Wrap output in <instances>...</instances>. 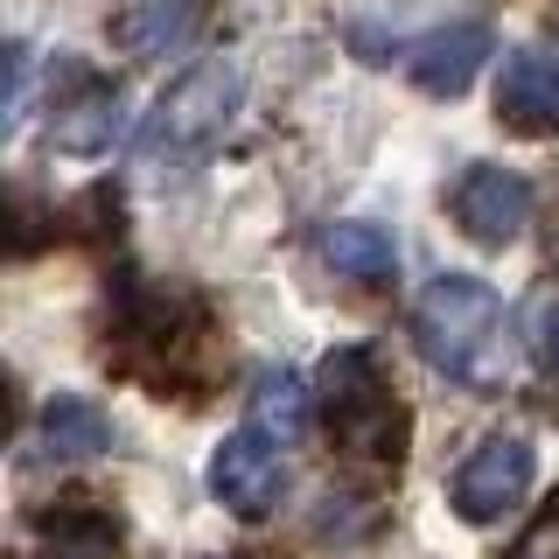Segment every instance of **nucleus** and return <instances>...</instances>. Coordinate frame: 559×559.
Masks as SVG:
<instances>
[{
  "mask_svg": "<svg viewBox=\"0 0 559 559\" xmlns=\"http://www.w3.org/2000/svg\"><path fill=\"white\" fill-rule=\"evenodd\" d=\"M524 349L546 378H559V287H538L524 301Z\"/></svg>",
  "mask_w": 559,
  "mask_h": 559,
  "instance_id": "2eb2a0df",
  "label": "nucleus"
},
{
  "mask_svg": "<svg viewBox=\"0 0 559 559\" xmlns=\"http://www.w3.org/2000/svg\"><path fill=\"white\" fill-rule=\"evenodd\" d=\"M49 559H112L119 552V518L98 503H57V511H35Z\"/></svg>",
  "mask_w": 559,
  "mask_h": 559,
  "instance_id": "ddd939ff",
  "label": "nucleus"
},
{
  "mask_svg": "<svg viewBox=\"0 0 559 559\" xmlns=\"http://www.w3.org/2000/svg\"><path fill=\"white\" fill-rule=\"evenodd\" d=\"M280 441H266L259 427H238L224 433L217 454H210V497L224 503L238 524H266L287 497V462H280Z\"/></svg>",
  "mask_w": 559,
  "mask_h": 559,
  "instance_id": "0eeeda50",
  "label": "nucleus"
},
{
  "mask_svg": "<svg viewBox=\"0 0 559 559\" xmlns=\"http://www.w3.org/2000/svg\"><path fill=\"white\" fill-rule=\"evenodd\" d=\"M413 343L454 384H497L503 364V301L489 280L468 273H441L419 287L413 301Z\"/></svg>",
  "mask_w": 559,
  "mask_h": 559,
  "instance_id": "f03ea898",
  "label": "nucleus"
},
{
  "mask_svg": "<svg viewBox=\"0 0 559 559\" xmlns=\"http://www.w3.org/2000/svg\"><path fill=\"white\" fill-rule=\"evenodd\" d=\"M322 266L349 280V287H364V294H378V287H392L399 280V245L384 224H364V217H343V224H329L322 231Z\"/></svg>",
  "mask_w": 559,
  "mask_h": 559,
  "instance_id": "9b49d317",
  "label": "nucleus"
},
{
  "mask_svg": "<svg viewBox=\"0 0 559 559\" xmlns=\"http://www.w3.org/2000/svg\"><path fill=\"white\" fill-rule=\"evenodd\" d=\"M497 127L546 140L559 133V43H524L497 70Z\"/></svg>",
  "mask_w": 559,
  "mask_h": 559,
  "instance_id": "1a4fd4ad",
  "label": "nucleus"
},
{
  "mask_svg": "<svg viewBox=\"0 0 559 559\" xmlns=\"http://www.w3.org/2000/svg\"><path fill=\"white\" fill-rule=\"evenodd\" d=\"M197 343H203V308L175 301L162 287L119 301V364L133 378H154V392H168V378L197 364Z\"/></svg>",
  "mask_w": 559,
  "mask_h": 559,
  "instance_id": "20e7f679",
  "label": "nucleus"
},
{
  "mask_svg": "<svg viewBox=\"0 0 559 559\" xmlns=\"http://www.w3.org/2000/svg\"><path fill=\"white\" fill-rule=\"evenodd\" d=\"M322 419H329V448L349 468L392 476L413 448V413L392 392V378L378 371V357L364 343H343L322 357Z\"/></svg>",
  "mask_w": 559,
  "mask_h": 559,
  "instance_id": "f257e3e1",
  "label": "nucleus"
},
{
  "mask_svg": "<svg viewBox=\"0 0 559 559\" xmlns=\"http://www.w3.org/2000/svg\"><path fill=\"white\" fill-rule=\"evenodd\" d=\"M546 252H552V266H559V197H552V217H546Z\"/></svg>",
  "mask_w": 559,
  "mask_h": 559,
  "instance_id": "a211bd4d",
  "label": "nucleus"
},
{
  "mask_svg": "<svg viewBox=\"0 0 559 559\" xmlns=\"http://www.w3.org/2000/svg\"><path fill=\"white\" fill-rule=\"evenodd\" d=\"M532 483H538L532 441H524V433H489L483 448H468L462 462H454L448 511L462 524H503L524 497H532Z\"/></svg>",
  "mask_w": 559,
  "mask_h": 559,
  "instance_id": "39448f33",
  "label": "nucleus"
},
{
  "mask_svg": "<svg viewBox=\"0 0 559 559\" xmlns=\"http://www.w3.org/2000/svg\"><path fill=\"white\" fill-rule=\"evenodd\" d=\"M43 448L57 454V462H98L105 448H112V419H105L92 399H49L43 406Z\"/></svg>",
  "mask_w": 559,
  "mask_h": 559,
  "instance_id": "4468645a",
  "label": "nucleus"
},
{
  "mask_svg": "<svg viewBox=\"0 0 559 559\" xmlns=\"http://www.w3.org/2000/svg\"><path fill=\"white\" fill-rule=\"evenodd\" d=\"M49 84H63V92H49V147L78 154V162L112 147L119 127H127V92L112 78H98L92 63H57Z\"/></svg>",
  "mask_w": 559,
  "mask_h": 559,
  "instance_id": "423d86ee",
  "label": "nucleus"
},
{
  "mask_svg": "<svg viewBox=\"0 0 559 559\" xmlns=\"http://www.w3.org/2000/svg\"><path fill=\"white\" fill-rule=\"evenodd\" d=\"M503 559H559V497L538 503V518L524 524V538H518Z\"/></svg>",
  "mask_w": 559,
  "mask_h": 559,
  "instance_id": "dca6fc26",
  "label": "nucleus"
},
{
  "mask_svg": "<svg viewBox=\"0 0 559 559\" xmlns=\"http://www.w3.org/2000/svg\"><path fill=\"white\" fill-rule=\"evenodd\" d=\"M238 105H245L238 63H224V57L189 63L182 78L154 98V112L140 119V154H147V162H168V168L175 162H203V154L224 140V127L238 119Z\"/></svg>",
  "mask_w": 559,
  "mask_h": 559,
  "instance_id": "7ed1b4c3",
  "label": "nucleus"
},
{
  "mask_svg": "<svg viewBox=\"0 0 559 559\" xmlns=\"http://www.w3.org/2000/svg\"><path fill=\"white\" fill-rule=\"evenodd\" d=\"M308 419H314V392L301 384V371L273 364V371L252 378V392H245V427H259L280 448H294L308 433Z\"/></svg>",
  "mask_w": 559,
  "mask_h": 559,
  "instance_id": "f8f14e48",
  "label": "nucleus"
},
{
  "mask_svg": "<svg viewBox=\"0 0 559 559\" xmlns=\"http://www.w3.org/2000/svg\"><path fill=\"white\" fill-rule=\"evenodd\" d=\"M489 49H497V28L476 22V14H468V22H441L406 49V78H413V92H427V98H462L468 84H476V70L489 63Z\"/></svg>",
  "mask_w": 559,
  "mask_h": 559,
  "instance_id": "9d476101",
  "label": "nucleus"
},
{
  "mask_svg": "<svg viewBox=\"0 0 559 559\" xmlns=\"http://www.w3.org/2000/svg\"><path fill=\"white\" fill-rule=\"evenodd\" d=\"M448 217L476 245H511V238H524V224H532V182L503 162H476L448 189Z\"/></svg>",
  "mask_w": 559,
  "mask_h": 559,
  "instance_id": "6e6552de",
  "label": "nucleus"
},
{
  "mask_svg": "<svg viewBox=\"0 0 559 559\" xmlns=\"http://www.w3.org/2000/svg\"><path fill=\"white\" fill-rule=\"evenodd\" d=\"M22 112H28V49L8 43V112H0V119H8V133L22 127Z\"/></svg>",
  "mask_w": 559,
  "mask_h": 559,
  "instance_id": "f3484780",
  "label": "nucleus"
}]
</instances>
